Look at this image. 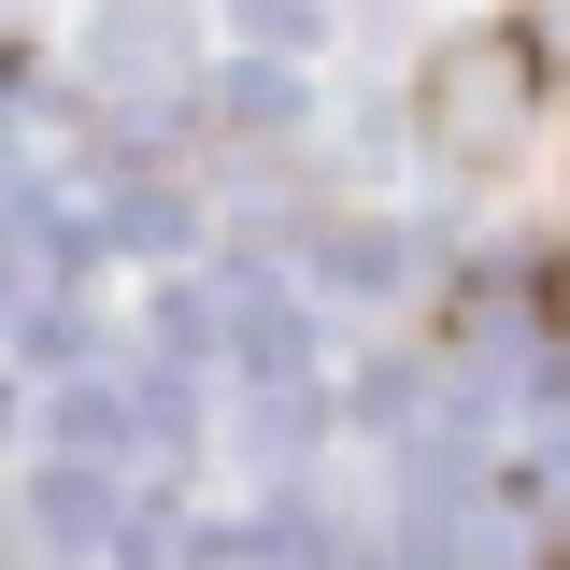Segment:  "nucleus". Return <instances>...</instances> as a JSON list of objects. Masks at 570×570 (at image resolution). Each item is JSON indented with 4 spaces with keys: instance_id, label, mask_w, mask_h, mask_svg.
<instances>
[{
    "instance_id": "nucleus-1",
    "label": "nucleus",
    "mask_w": 570,
    "mask_h": 570,
    "mask_svg": "<svg viewBox=\"0 0 570 570\" xmlns=\"http://www.w3.org/2000/svg\"><path fill=\"white\" fill-rule=\"evenodd\" d=\"M528 43L513 29H471V43H442L428 58V129H442V157H499V142L528 129Z\"/></svg>"
}]
</instances>
